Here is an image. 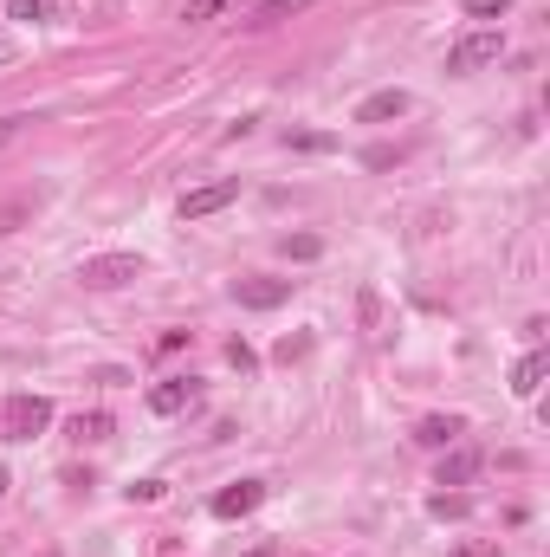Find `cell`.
Instances as JSON below:
<instances>
[{
  "label": "cell",
  "mask_w": 550,
  "mask_h": 557,
  "mask_svg": "<svg viewBox=\"0 0 550 557\" xmlns=\"http://www.w3.org/2000/svg\"><path fill=\"white\" fill-rule=\"evenodd\" d=\"M46 428H52L46 396H7V409H0V434H7V441H39Z\"/></svg>",
  "instance_id": "obj_2"
},
{
  "label": "cell",
  "mask_w": 550,
  "mask_h": 557,
  "mask_svg": "<svg viewBox=\"0 0 550 557\" xmlns=\"http://www.w3.org/2000/svg\"><path fill=\"white\" fill-rule=\"evenodd\" d=\"M33 214V201H13V208H0V234H13V221H26Z\"/></svg>",
  "instance_id": "obj_22"
},
{
  "label": "cell",
  "mask_w": 550,
  "mask_h": 557,
  "mask_svg": "<svg viewBox=\"0 0 550 557\" xmlns=\"http://www.w3.org/2000/svg\"><path fill=\"white\" fill-rule=\"evenodd\" d=\"M227 201H240V182H201V188H188L182 195V221H208V214H220Z\"/></svg>",
  "instance_id": "obj_4"
},
{
  "label": "cell",
  "mask_w": 550,
  "mask_h": 557,
  "mask_svg": "<svg viewBox=\"0 0 550 557\" xmlns=\"http://www.w3.org/2000/svg\"><path fill=\"white\" fill-rule=\"evenodd\" d=\"M292 285L298 279H233V298H240L246 311H272V305L292 298Z\"/></svg>",
  "instance_id": "obj_7"
},
{
  "label": "cell",
  "mask_w": 550,
  "mask_h": 557,
  "mask_svg": "<svg viewBox=\"0 0 550 557\" xmlns=\"http://www.w3.org/2000/svg\"><path fill=\"white\" fill-rule=\"evenodd\" d=\"M486 467V454H479V447H453L447 460H440V473H434V486H466L473 480V473Z\"/></svg>",
  "instance_id": "obj_9"
},
{
  "label": "cell",
  "mask_w": 550,
  "mask_h": 557,
  "mask_svg": "<svg viewBox=\"0 0 550 557\" xmlns=\"http://www.w3.org/2000/svg\"><path fill=\"white\" fill-rule=\"evenodd\" d=\"M259 499H266V480H233L214 493V519H246V512H259Z\"/></svg>",
  "instance_id": "obj_6"
},
{
  "label": "cell",
  "mask_w": 550,
  "mask_h": 557,
  "mask_svg": "<svg viewBox=\"0 0 550 557\" xmlns=\"http://www.w3.org/2000/svg\"><path fill=\"white\" fill-rule=\"evenodd\" d=\"M499 59H505V33L499 26H479V33H466V39L447 46V72L453 78H473V72H486V65H499Z\"/></svg>",
  "instance_id": "obj_1"
},
{
  "label": "cell",
  "mask_w": 550,
  "mask_h": 557,
  "mask_svg": "<svg viewBox=\"0 0 550 557\" xmlns=\"http://www.w3.org/2000/svg\"><path fill=\"white\" fill-rule=\"evenodd\" d=\"M460 428H466L460 415H421L415 421V441L421 447H453V441H460Z\"/></svg>",
  "instance_id": "obj_10"
},
{
  "label": "cell",
  "mask_w": 550,
  "mask_h": 557,
  "mask_svg": "<svg viewBox=\"0 0 550 557\" xmlns=\"http://www.w3.org/2000/svg\"><path fill=\"white\" fill-rule=\"evenodd\" d=\"M7 13H13L20 26H39V20L52 13V0H7Z\"/></svg>",
  "instance_id": "obj_16"
},
{
  "label": "cell",
  "mask_w": 550,
  "mask_h": 557,
  "mask_svg": "<svg viewBox=\"0 0 550 557\" xmlns=\"http://www.w3.org/2000/svg\"><path fill=\"white\" fill-rule=\"evenodd\" d=\"M447 557H499V545H492V538H466V545H453Z\"/></svg>",
  "instance_id": "obj_20"
},
{
  "label": "cell",
  "mask_w": 550,
  "mask_h": 557,
  "mask_svg": "<svg viewBox=\"0 0 550 557\" xmlns=\"http://www.w3.org/2000/svg\"><path fill=\"white\" fill-rule=\"evenodd\" d=\"M311 350V337H279V363H298Z\"/></svg>",
  "instance_id": "obj_21"
},
{
  "label": "cell",
  "mask_w": 550,
  "mask_h": 557,
  "mask_svg": "<svg viewBox=\"0 0 550 557\" xmlns=\"http://www.w3.org/2000/svg\"><path fill=\"white\" fill-rule=\"evenodd\" d=\"M428 512H434V519H466L473 506H466V493H434V499H428Z\"/></svg>",
  "instance_id": "obj_15"
},
{
  "label": "cell",
  "mask_w": 550,
  "mask_h": 557,
  "mask_svg": "<svg viewBox=\"0 0 550 557\" xmlns=\"http://www.w3.org/2000/svg\"><path fill=\"white\" fill-rule=\"evenodd\" d=\"M460 7H466V20H505L512 0H460Z\"/></svg>",
  "instance_id": "obj_17"
},
{
  "label": "cell",
  "mask_w": 550,
  "mask_h": 557,
  "mask_svg": "<svg viewBox=\"0 0 550 557\" xmlns=\"http://www.w3.org/2000/svg\"><path fill=\"white\" fill-rule=\"evenodd\" d=\"M544 376H550V357H544V350L518 357V370H512V396H538V389H544Z\"/></svg>",
  "instance_id": "obj_11"
},
{
  "label": "cell",
  "mask_w": 550,
  "mask_h": 557,
  "mask_svg": "<svg viewBox=\"0 0 550 557\" xmlns=\"http://www.w3.org/2000/svg\"><path fill=\"white\" fill-rule=\"evenodd\" d=\"M130 499H143V506H156V499H162V480H136V486H130Z\"/></svg>",
  "instance_id": "obj_23"
},
{
  "label": "cell",
  "mask_w": 550,
  "mask_h": 557,
  "mask_svg": "<svg viewBox=\"0 0 550 557\" xmlns=\"http://www.w3.org/2000/svg\"><path fill=\"white\" fill-rule=\"evenodd\" d=\"M20 124H26V117H0V149H7L13 137H20Z\"/></svg>",
  "instance_id": "obj_24"
},
{
  "label": "cell",
  "mask_w": 550,
  "mask_h": 557,
  "mask_svg": "<svg viewBox=\"0 0 550 557\" xmlns=\"http://www.w3.org/2000/svg\"><path fill=\"white\" fill-rule=\"evenodd\" d=\"M110 428H117V421H110L104 409H91V415H72V434H78V441H104Z\"/></svg>",
  "instance_id": "obj_13"
},
{
  "label": "cell",
  "mask_w": 550,
  "mask_h": 557,
  "mask_svg": "<svg viewBox=\"0 0 550 557\" xmlns=\"http://www.w3.org/2000/svg\"><path fill=\"white\" fill-rule=\"evenodd\" d=\"M395 117H408V91H402V85L369 91V98L356 104V124H395Z\"/></svg>",
  "instance_id": "obj_8"
},
{
  "label": "cell",
  "mask_w": 550,
  "mask_h": 557,
  "mask_svg": "<svg viewBox=\"0 0 550 557\" xmlns=\"http://www.w3.org/2000/svg\"><path fill=\"white\" fill-rule=\"evenodd\" d=\"M201 402V383L195 376H169V383L149 389V415H188Z\"/></svg>",
  "instance_id": "obj_5"
},
{
  "label": "cell",
  "mask_w": 550,
  "mask_h": 557,
  "mask_svg": "<svg viewBox=\"0 0 550 557\" xmlns=\"http://www.w3.org/2000/svg\"><path fill=\"white\" fill-rule=\"evenodd\" d=\"M305 7H318V0H259L253 26H279V20H292V13H305Z\"/></svg>",
  "instance_id": "obj_12"
},
{
  "label": "cell",
  "mask_w": 550,
  "mask_h": 557,
  "mask_svg": "<svg viewBox=\"0 0 550 557\" xmlns=\"http://www.w3.org/2000/svg\"><path fill=\"white\" fill-rule=\"evenodd\" d=\"M240 0H182V20H220V13H233Z\"/></svg>",
  "instance_id": "obj_14"
},
{
  "label": "cell",
  "mask_w": 550,
  "mask_h": 557,
  "mask_svg": "<svg viewBox=\"0 0 550 557\" xmlns=\"http://www.w3.org/2000/svg\"><path fill=\"white\" fill-rule=\"evenodd\" d=\"M285 253H292V260H318L324 240H318V234H298V240H285Z\"/></svg>",
  "instance_id": "obj_18"
},
{
  "label": "cell",
  "mask_w": 550,
  "mask_h": 557,
  "mask_svg": "<svg viewBox=\"0 0 550 557\" xmlns=\"http://www.w3.org/2000/svg\"><path fill=\"white\" fill-rule=\"evenodd\" d=\"M227 363H233V370H240V376H253V370H259V357H253V350L240 344V337H233V344H227Z\"/></svg>",
  "instance_id": "obj_19"
},
{
  "label": "cell",
  "mask_w": 550,
  "mask_h": 557,
  "mask_svg": "<svg viewBox=\"0 0 550 557\" xmlns=\"http://www.w3.org/2000/svg\"><path fill=\"white\" fill-rule=\"evenodd\" d=\"M0 493H7V467H0Z\"/></svg>",
  "instance_id": "obj_25"
},
{
  "label": "cell",
  "mask_w": 550,
  "mask_h": 557,
  "mask_svg": "<svg viewBox=\"0 0 550 557\" xmlns=\"http://www.w3.org/2000/svg\"><path fill=\"white\" fill-rule=\"evenodd\" d=\"M78 279H85L91 292H117V285L143 279V253H98V260L78 266Z\"/></svg>",
  "instance_id": "obj_3"
}]
</instances>
